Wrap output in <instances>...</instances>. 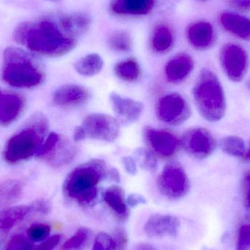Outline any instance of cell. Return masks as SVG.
<instances>
[{
  "label": "cell",
  "instance_id": "21",
  "mask_svg": "<svg viewBox=\"0 0 250 250\" xmlns=\"http://www.w3.org/2000/svg\"><path fill=\"white\" fill-rule=\"evenodd\" d=\"M154 0H112L111 10L120 16H144L154 8Z\"/></svg>",
  "mask_w": 250,
  "mask_h": 250
},
{
  "label": "cell",
  "instance_id": "17",
  "mask_svg": "<svg viewBox=\"0 0 250 250\" xmlns=\"http://www.w3.org/2000/svg\"><path fill=\"white\" fill-rule=\"evenodd\" d=\"M188 41L198 50L211 48L215 41V32L209 22L200 21L192 23L187 31Z\"/></svg>",
  "mask_w": 250,
  "mask_h": 250
},
{
  "label": "cell",
  "instance_id": "30",
  "mask_svg": "<svg viewBox=\"0 0 250 250\" xmlns=\"http://www.w3.org/2000/svg\"><path fill=\"white\" fill-rule=\"evenodd\" d=\"M137 161L147 171L154 172L157 169V160L154 153L146 148H138L135 151Z\"/></svg>",
  "mask_w": 250,
  "mask_h": 250
},
{
  "label": "cell",
  "instance_id": "19",
  "mask_svg": "<svg viewBox=\"0 0 250 250\" xmlns=\"http://www.w3.org/2000/svg\"><path fill=\"white\" fill-rule=\"evenodd\" d=\"M193 68L194 61L190 56L186 54H177L166 64L165 73L169 82L178 83L185 80Z\"/></svg>",
  "mask_w": 250,
  "mask_h": 250
},
{
  "label": "cell",
  "instance_id": "11",
  "mask_svg": "<svg viewBox=\"0 0 250 250\" xmlns=\"http://www.w3.org/2000/svg\"><path fill=\"white\" fill-rule=\"evenodd\" d=\"M180 141L181 145L189 155L199 160L211 156L217 146L212 134L203 127L192 128L187 131Z\"/></svg>",
  "mask_w": 250,
  "mask_h": 250
},
{
  "label": "cell",
  "instance_id": "41",
  "mask_svg": "<svg viewBox=\"0 0 250 250\" xmlns=\"http://www.w3.org/2000/svg\"><path fill=\"white\" fill-rule=\"evenodd\" d=\"M229 4L236 10L250 11V0H228Z\"/></svg>",
  "mask_w": 250,
  "mask_h": 250
},
{
  "label": "cell",
  "instance_id": "18",
  "mask_svg": "<svg viewBox=\"0 0 250 250\" xmlns=\"http://www.w3.org/2000/svg\"><path fill=\"white\" fill-rule=\"evenodd\" d=\"M34 214L32 204L8 207L0 211V243L7 237L10 230L20 222Z\"/></svg>",
  "mask_w": 250,
  "mask_h": 250
},
{
  "label": "cell",
  "instance_id": "37",
  "mask_svg": "<svg viewBox=\"0 0 250 250\" xmlns=\"http://www.w3.org/2000/svg\"><path fill=\"white\" fill-rule=\"evenodd\" d=\"M60 240H61L60 235H54L42 242V244L35 250H53L58 245Z\"/></svg>",
  "mask_w": 250,
  "mask_h": 250
},
{
  "label": "cell",
  "instance_id": "7",
  "mask_svg": "<svg viewBox=\"0 0 250 250\" xmlns=\"http://www.w3.org/2000/svg\"><path fill=\"white\" fill-rule=\"evenodd\" d=\"M77 150L74 144L64 135L55 132L48 134L35 157L55 168L69 164Z\"/></svg>",
  "mask_w": 250,
  "mask_h": 250
},
{
  "label": "cell",
  "instance_id": "40",
  "mask_svg": "<svg viewBox=\"0 0 250 250\" xmlns=\"http://www.w3.org/2000/svg\"><path fill=\"white\" fill-rule=\"evenodd\" d=\"M123 166L126 173L130 175H135L137 172L136 161L133 157L126 156L123 159Z\"/></svg>",
  "mask_w": 250,
  "mask_h": 250
},
{
  "label": "cell",
  "instance_id": "23",
  "mask_svg": "<svg viewBox=\"0 0 250 250\" xmlns=\"http://www.w3.org/2000/svg\"><path fill=\"white\" fill-rule=\"evenodd\" d=\"M59 23L66 35L76 39V37L87 32L90 27L91 21L85 13H74L62 16Z\"/></svg>",
  "mask_w": 250,
  "mask_h": 250
},
{
  "label": "cell",
  "instance_id": "14",
  "mask_svg": "<svg viewBox=\"0 0 250 250\" xmlns=\"http://www.w3.org/2000/svg\"><path fill=\"white\" fill-rule=\"evenodd\" d=\"M25 105L26 101L20 94L0 89V125L7 126L14 123Z\"/></svg>",
  "mask_w": 250,
  "mask_h": 250
},
{
  "label": "cell",
  "instance_id": "26",
  "mask_svg": "<svg viewBox=\"0 0 250 250\" xmlns=\"http://www.w3.org/2000/svg\"><path fill=\"white\" fill-rule=\"evenodd\" d=\"M23 192V185L18 179L0 182V209L17 201Z\"/></svg>",
  "mask_w": 250,
  "mask_h": 250
},
{
  "label": "cell",
  "instance_id": "15",
  "mask_svg": "<svg viewBox=\"0 0 250 250\" xmlns=\"http://www.w3.org/2000/svg\"><path fill=\"white\" fill-rule=\"evenodd\" d=\"M89 92L82 85L68 83L60 86L53 94V103L57 106L70 108L82 105L89 98Z\"/></svg>",
  "mask_w": 250,
  "mask_h": 250
},
{
  "label": "cell",
  "instance_id": "32",
  "mask_svg": "<svg viewBox=\"0 0 250 250\" xmlns=\"http://www.w3.org/2000/svg\"><path fill=\"white\" fill-rule=\"evenodd\" d=\"M51 229L48 225L35 224L26 230L28 239L32 242H43L49 237Z\"/></svg>",
  "mask_w": 250,
  "mask_h": 250
},
{
  "label": "cell",
  "instance_id": "12",
  "mask_svg": "<svg viewBox=\"0 0 250 250\" xmlns=\"http://www.w3.org/2000/svg\"><path fill=\"white\" fill-rule=\"evenodd\" d=\"M144 135L152 151L160 157H172L181 145V141L176 135L164 129L146 126L144 128Z\"/></svg>",
  "mask_w": 250,
  "mask_h": 250
},
{
  "label": "cell",
  "instance_id": "6",
  "mask_svg": "<svg viewBox=\"0 0 250 250\" xmlns=\"http://www.w3.org/2000/svg\"><path fill=\"white\" fill-rule=\"evenodd\" d=\"M120 126L114 117L105 114H92L75 129L73 139L76 142L86 139L113 142L118 138Z\"/></svg>",
  "mask_w": 250,
  "mask_h": 250
},
{
  "label": "cell",
  "instance_id": "33",
  "mask_svg": "<svg viewBox=\"0 0 250 250\" xmlns=\"http://www.w3.org/2000/svg\"><path fill=\"white\" fill-rule=\"evenodd\" d=\"M5 250H33V246L29 239L23 235L13 236L6 246Z\"/></svg>",
  "mask_w": 250,
  "mask_h": 250
},
{
  "label": "cell",
  "instance_id": "3",
  "mask_svg": "<svg viewBox=\"0 0 250 250\" xmlns=\"http://www.w3.org/2000/svg\"><path fill=\"white\" fill-rule=\"evenodd\" d=\"M106 165L93 159L75 167L66 176L63 192L67 198L82 206L93 204L98 195V186L107 176Z\"/></svg>",
  "mask_w": 250,
  "mask_h": 250
},
{
  "label": "cell",
  "instance_id": "5",
  "mask_svg": "<svg viewBox=\"0 0 250 250\" xmlns=\"http://www.w3.org/2000/svg\"><path fill=\"white\" fill-rule=\"evenodd\" d=\"M193 97L200 114L207 121L216 123L224 117L226 99L223 86L211 70L204 69L193 88Z\"/></svg>",
  "mask_w": 250,
  "mask_h": 250
},
{
  "label": "cell",
  "instance_id": "29",
  "mask_svg": "<svg viewBox=\"0 0 250 250\" xmlns=\"http://www.w3.org/2000/svg\"><path fill=\"white\" fill-rule=\"evenodd\" d=\"M108 45L117 52H128L132 49V41L130 35L124 31L113 32L108 40Z\"/></svg>",
  "mask_w": 250,
  "mask_h": 250
},
{
  "label": "cell",
  "instance_id": "38",
  "mask_svg": "<svg viewBox=\"0 0 250 250\" xmlns=\"http://www.w3.org/2000/svg\"><path fill=\"white\" fill-rule=\"evenodd\" d=\"M242 189H243L244 201L245 206L250 208V172L245 173L242 182Z\"/></svg>",
  "mask_w": 250,
  "mask_h": 250
},
{
  "label": "cell",
  "instance_id": "35",
  "mask_svg": "<svg viewBox=\"0 0 250 250\" xmlns=\"http://www.w3.org/2000/svg\"><path fill=\"white\" fill-rule=\"evenodd\" d=\"M113 248L112 236L105 233H100L95 238L92 250H113Z\"/></svg>",
  "mask_w": 250,
  "mask_h": 250
},
{
  "label": "cell",
  "instance_id": "1",
  "mask_svg": "<svg viewBox=\"0 0 250 250\" xmlns=\"http://www.w3.org/2000/svg\"><path fill=\"white\" fill-rule=\"evenodd\" d=\"M13 36L30 52L45 57L65 55L76 45V39L66 35L60 23L48 19L23 22L15 29Z\"/></svg>",
  "mask_w": 250,
  "mask_h": 250
},
{
  "label": "cell",
  "instance_id": "24",
  "mask_svg": "<svg viewBox=\"0 0 250 250\" xmlns=\"http://www.w3.org/2000/svg\"><path fill=\"white\" fill-rule=\"evenodd\" d=\"M174 43V35L167 25L156 26L151 38V47L157 54H166L170 51Z\"/></svg>",
  "mask_w": 250,
  "mask_h": 250
},
{
  "label": "cell",
  "instance_id": "25",
  "mask_svg": "<svg viewBox=\"0 0 250 250\" xmlns=\"http://www.w3.org/2000/svg\"><path fill=\"white\" fill-rule=\"evenodd\" d=\"M102 57L96 53L87 54L79 59L74 64V68L79 74L85 77H92L101 73L104 68Z\"/></svg>",
  "mask_w": 250,
  "mask_h": 250
},
{
  "label": "cell",
  "instance_id": "47",
  "mask_svg": "<svg viewBox=\"0 0 250 250\" xmlns=\"http://www.w3.org/2000/svg\"><path fill=\"white\" fill-rule=\"evenodd\" d=\"M201 1H207V0H201Z\"/></svg>",
  "mask_w": 250,
  "mask_h": 250
},
{
  "label": "cell",
  "instance_id": "4",
  "mask_svg": "<svg viewBox=\"0 0 250 250\" xmlns=\"http://www.w3.org/2000/svg\"><path fill=\"white\" fill-rule=\"evenodd\" d=\"M1 77L12 87L32 89L43 82L45 76L31 53L11 46L3 52Z\"/></svg>",
  "mask_w": 250,
  "mask_h": 250
},
{
  "label": "cell",
  "instance_id": "44",
  "mask_svg": "<svg viewBox=\"0 0 250 250\" xmlns=\"http://www.w3.org/2000/svg\"><path fill=\"white\" fill-rule=\"evenodd\" d=\"M244 157H245V159L247 160V161L250 162V148H249V150L247 151V152H245V155H244Z\"/></svg>",
  "mask_w": 250,
  "mask_h": 250
},
{
  "label": "cell",
  "instance_id": "2",
  "mask_svg": "<svg viewBox=\"0 0 250 250\" xmlns=\"http://www.w3.org/2000/svg\"><path fill=\"white\" fill-rule=\"evenodd\" d=\"M49 122L41 113L31 116L21 129L13 134L4 146L3 160L9 165H17L36 156L48 136Z\"/></svg>",
  "mask_w": 250,
  "mask_h": 250
},
{
  "label": "cell",
  "instance_id": "34",
  "mask_svg": "<svg viewBox=\"0 0 250 250\" xmlns=\"http://www.w3.org/2000/svg\"><path fill=\"white\" fill-rule=\"evenodd\" d=\"M236 250H250V223L242 225L239 229Z\"/></svg>",
  "mask_w": 250,
  "mask_h": 250
},
{
  "label": "cell",
  "instance_id": "43",
  "mask_svg": "<svg viewBox=\"0 0 250 250\" xmlns=\"http://www.w3.org/2000/svg\"><path fill=\"white\" fill-rule=\"evenodd\" d=\"M107 175L114 182H119L120 181V173H119L118 170L116 168H112L108 170Z\"/></svg>",
  "mask_w": 250,
  "mask_h": 250
},
{
  "label": "cell",
  "instance_id": "13",
  "mask_svg": "<svg viewBox=\"0 0 250 250\" xmlns=\"http://www.w3.org/2000/svg\"><path fill=\"white\" fill-rule=\"evenodd\" d=\"M180 220L170 214H155L149 217L144 225V230L148 237L153 239L175 237L180 228Z\"/></svg>",
  "mask_w": 250,
  "mask_h": 250
},
{
  "label": "cell",
  "instance_id": "10",
  "mask_svg": "<svg viewBox=\"0 0 250 250\" xmlns=\"http://www.w3.org/2000/svg\"><path fill=\"white\" fill-rule=\"evenodd\" d=\"M220 62L226 76L233 82H240L246 76L249 58L240 45L226 44L220 51Z\"/></svg>",
  "mask_w": 250,
  "mask_h": 250
},
{
  "label": "cell",
  "instance_id": "42",
  "mask_svg": "<svg viewBox=\"0 0 250 250\" xmlns=\"http://www.w3.org/2000/svg\"><path fill=\"white\" fill-rule=\"evenodd\" d=\"M132 250H158L155 247L148 243H139L134 247Z\"/></svg>",
  "mask_w": 250,
  "mask_h": 250
},
{
  "label": "cell",
  "instance_id": "46",
  "mask_svg": "<svg viewBox=\"0 0 250 250\" xmlns=\"http://www.w3.org/2000/svg\"><path fill=\"white\" fill-rule=\"evenodd\" d=\"M248 85H249V87H250V82H249V84H248Z\"/></svg>",
  "mask_w": 250,
  "mask_h": 250
},
{
  "label": "cell",
  "instance_id": "39",
  "mask_svg": "<svg viewBox=\"0 0 250 250\" xmlns=\"http://www.w3.org/2000/svg\"><path fill=\"white\" fill-rule=\"evenodd\" d=\"M126 203L129 207L135 208L140 205H144L146 204V200L143 195L139 194H131L126 198Z\"/></svg>",
  "mask_w": 250,
  "mask_h": 250
},
{
  "label": "cell",
  "instance_id": "45",
  "mask_svg": "<svg viewBox=\"0 0 250 250\" xmlns=\"http://www.w3.org/2000/svg\"><path fill=\"white\" fill-rule=\"evenodd\" d=\"M48 1H60V0H48Z\"/></svg>",
  "mask_w": 250,
  "mask_h": 250
},
{
  "label": "cell",
  "instance_id": "8",
  "mask_svg": "<svg viewBox=\"0 0 250 250\" xmlns=\"http://www.w3.org/2000/svg\"><path fill=\"white\" fill-rule=\"evenodd\" d=\"M157 188L160 193L170 200H178L188 195L190 182L183 167L177 163H169L159 175Z\"/></svg>",
  "mask_w": 250,
  "mask_h": 250
},
{
  "label": "cell",
  "instance_id": "20",
  "mask_svg": "<svg viewBox=\"0 0 250 250\" xmlns=\"http://www.w3.org/2000/svg\"><path fill=\"white\" fill-rule=\"evenodd\" d=\"M104 200L108 208L120 221H126L129 217V207L121 187L112 185L105 189Z\"/></svg>",
  "mask_w": 250,
  "mask_h": 250
},
{
  "label": "cell",
  "instance_id": "9",
  "mask_svg": "<svg viewBox=\"0 0 250 250\" xmlns=\"http://www.w3.org/2000/svg\"><path fill=\"white\" fill-rule=\"evenodd\" d=\"M159 120L166 124L179 126L188 121L191 108L186 100L178 93H170L160 98L157 107Z\"/></svg>",
  "mask_w": 250,
  "mask_h": 250
},
{
  "label": "cell",
  "instance_id": "36",
  "mask_svg": "<svg viewBox=\"0 0 250 250\" xmlns=\"http://www.w3.org/2000/svg\"><path fill=\"white\" fill-rule=\"evenodd\" d=\"M113 250H126L127 248L128 236L126 231L121 228L116 229L113 233Z\"/></svg>",
  "mask_w": 250,
  "mask_h": 250
},
{
  "label": "cell",
  "instance_id": "16",
  "mask_svg": "<svg viewBox=\"0 0 250 250\" xmlns=\"http://www.w3.org/2000/svg\"><path fill=\"white\" fill-rule=\"evenodd\" d=\"M113 110L123 123L132 124L142 114L144 105L140 101L122 96L117 92H111L109 96Z\"/></svg>",
  "mask_w": 250,
  "mask_h": 250
},
{
  "label": "cell",
  "instance_id": "31",
  "mask_svg": "<svg viewBox=\"0 0 250 250\" xmlns=\"http://www.w3.org/2000/svg\"><path fill=\"white\" fill-rule=\"evenodd\" d=\"M89 237V230L85 228H81L73 236L64 242L63 250H79L87 242Z\"/></svg>",
  "mask_w": 250,
  "mask_h": 250
},
{
  "label": "cell",
  "instance_id": "28",
  "mask_svg": "<svg viewBox=\"0 0 250 250\" xmlns=\"http://www.w3.org/2000/svg\"><path fill=\"white\" fill-rule=\"evenodd\" d=\"M221 149L226 154L233 157H242L245 154V144L244 140L239 136H227L220 141Z\"/></svg>",
  "mask_w": 250,
  "mask_h": 250
},
{
  "label": "cell",
  "instance_id": "27",
  "mask_svg": "<svg viewBox=\"0 0 250 250\" xmlns=\"http://www.w3.org/2000/svg\"><path fill=\"white\" fill-rule=\"evenodd\" d=\"M114 72L119 79L129 83L136 82L141 76V66L134 59H127L117 63Z\"/></svg>",
  "mask_w": 250,
  "mask_h": 250
},
{
  "label": "cell",
  "instance_id": "22",
  "mask_svg": "<svg viewBox=\"0 0 250 250\" xmlns=\"http://www.w3.org/2000/svg\"><path fill=\"white\" fill-rule=\"evenodd\" d=\"M221 26L241 39L250 40V19L237 13L225 12L220 16Z\"/></svg>",
  "mask_w": 250,
  "mask_h": 250
}]
</instances>
